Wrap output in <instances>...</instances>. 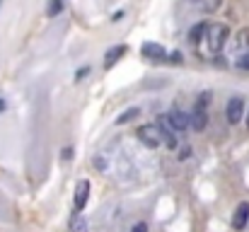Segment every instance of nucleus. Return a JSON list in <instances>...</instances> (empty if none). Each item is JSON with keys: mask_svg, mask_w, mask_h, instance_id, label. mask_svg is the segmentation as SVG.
Returning a JSON list of instances; mask_svg holds the SVG:
<instances>
[{"mask_svg": "<svg viewBox=\"0 0 249 232\" xmlns=\"http://www.w3.org/2000/svg\"><path fill=\"white\" fill-rule=\"evenodd\" d=\"M228 39H230V29H228L225 24H220V22L208 24V32H206V44H208V49H211L213 54H220V51L225 49Z\"/></svg>", "mask_w": 249, "mask_h": 232, "instance_id": "obj_1", "label": "nucleus"}, {"mask_svg": "<svg viewBox=\"0 0 249 232\" xmlns=\"http://www.w3.org/2000/svg\"><path fill=\"white\" fill-rule=\"evenodd\" d=\"M208 102H211V92L198 94L196 107H194V111L189 114V116H191V128H194V131H203V128L208 126Z\"/></svg>", "mask_w": 249, "mask_h": 232, "instance_id": "obj_2", "label": "nucleus"}, {"mask_svg": "<svg viewBox=\"0 0 249 232\" xmlns=\"http://www.w3.org/2000/svg\"><path fill=\"white\" fill-rule=\"evenodd\" d=\"M136 136H138V141H141L148 150H155V148H160V143H162V133H160V126H158V124H143V126H138Z\"/></svg>", "mask_w": 249, "mask_h": 232, "instance_id": "obj_3", "label": "nucleus"}, {"mask_svg": "<svg viewBox=\"0 0 249 232\" xmlns=\"http://www.w3.org/2000/svg\"><path fill=\"white\" fill-rule=\"evenodd\" d=\"M162 121H165L174 133H184L186 128H191V116H189L186 111H181V109H172L169 114H165Z\"/></svg>", "mask_w": 249, "mask_h": 232, "instance_id": "obj_4", "label": "nucleus"}, {"mask_svg": "<svg viewBox=\"0 0 249 232\" xmlns=\"http://www.w3.org/2000/svg\"><path fill=\"white\" fill-rule=\"evenodd\" d=\"M225 116L230 124H240L245 116V99L242 97H230L225 104Z\"/></svg>", "mask_w": 249, "mask_h": 232, "instance_id": "obj_5", "label": "nucleus"}, {"mask_svg": "<svg viewBox=\"0 0 249 232\" xmlns=\"http://www.w3.org/2000/svg\"><path fill=\"white\" fill-rule=\"evenodd\" d=\"M87 198H89V181H87V179H80L78 186H75V211H78V213L85 211Z\"/></svg>", "mask_w": 249, "mask_h": 232, "instance_id": "obj_6", "label": "nucleus"}, {"mask_svg": "<svg viewBox=\"0 0 249 232\" xmlns=\"http://www.w3.org/2000/svg\"><path fill=\"white\" fill-rule=\"evenodd\" d=\"M249 223V203L242 201L237 208H235V215H232V228L235 230H245Z\"/></svg>", "mask_w": 249, "mask_h": 232, "instance_id": "obj_7", "label": "nucleus"}, {"mask_svg": "<svg viewBox=\"0 0 249 232\" xmlns=\"http://www.w3.org/2000/svg\"><path fill=\"white\" fill-rule=\"evenodd\" d=\"M141 54H143V58H150V61H165L167 58L165 46H160V44H150V41L143 44Z\"/></svg>", "mask_w": 249, "mask_h": 232, "instance_id": "obj_8", "label": "nucleus"}, {"mask_svg": "<svg viewBox=\"0 0 249 232\" xmlns=\"http://www.w3.org/2000/svg\"><path fill=\"white\" fill-rule=\"evenodd\" d=\"M206 32H208V24H206V22H198V24H194V27L189 29V44L198 46L201 41H206Z\"/></svg>", "mask_w": 249, "mask_h": 232, "instance_id": "obj_9", "label": "nucleus"}, {"mask_svg": "<svg viewBox=\"0 0 249 232\" xmlns=\"http://www.w3.org/2000/svg\"><path fill=\"white\" fill-rule=\"evenodd\" d=\"M124 54H126V46H111V49L104 54V68H107V71H109V68H114Z\"/></svg>", "mask_w": 249, "mask_h": 232, "instance_id": "obj_10", "label": "nucleus"}, {"mask_svg": "<svg viewBox=\"0 0 249 232\" xmlns=\"http://www.w3.org/2000/svg\"><path fill=\"white\" fill-rule=\"evenodd\" d=\"M158 126H160V133H162V141L167 143V148H169V150H177V138H174V131L167 126L165 121H160Z\"/></svg>", "mask_w": 249, "mask_h": 232, "instance_id": "obj_11", "label": "nucleus"}, {"mask_svg": "<svg viewBox=\"0 0 249 232\" xmlns=\"http://www.w3.org/2000/svg\"><path fill=\"white\" fill-rule=\"evenodd\" d=\"M136 116H141V109L138 107H131V109H126L119 119H116V126H124V124H128V121H133Z\"/></svg>", "mask_w": 249, "mask_h": 232, "instance_id": "obj_12", "label": "nucleus"}, {"mask_svg": "<svg viewBox=\"0 0 249 232\" xmlns=\"http://www.w3.org/2000/svg\"><path fill=\"white\" fill-rule=\"evenodd\" d=\"M63 7H66L63 0H49V5H46V17H58V15L63 12Z\"/></svg>", "mask_w": 249, "mask_h": 232, "instance_id": "obj_13", "label": "nucleus"}, {"mask_svg": "<svg viewBox=\"0 0 249 232\" xmlns=\"http://www.w3.org/2000/svg\"><path fill=\"white\" fill-rule=\"evenodd\" d=\"M237 46L249 51V29H242V32L237 34Z\"/></svg>", "mask_w": 249, "mask_h": 232, "instance_id": "obj_14", "label": "nucleus"}, {"mask_svg": "<svg viewBox=\"0 0 249 232\" xmlns=\"http://www.w3.org/2000/svg\"><path fill=\"white\" fill-rule=\"evenodd\" d=\"M237 68H242V71H249V51H245V54L240 56V61H237Z\"/></svg>", "mask_w": 249, "mask_h": 232, "instance_id": "obj_15", "label": "nucleus"}, {"mask_svg": "<svg viewBox=\"0 0 249 232\" xmlns=\"http://www.w3.org/2000/svg\"><path fill=\"white\" fill-rule=\"evenodd\" d=\"M131 232H148V223H143V220H141V223H136V225L131 228Z\"/></svg>", "mask_w": 249, "mask_h": 232, "instance_id": "obj_16", "label": "nucleus"}, {"mask_svg": "<svg viewBox=\"0 0 249 232\" xmlns=\"http://www.w3.org/2000/svg\"><path fill=\"white\" fill-rule=\"evenodd\" d=\"M169 61H172V63H181V54H179V51L169 54Z\"/></svg>", "mask_w": 249, "mask_h": 232, "instance_id": "obj_17", "label": "nucleus"}, {"mask_svg": "<svg viewBox=\"0 0 249 232\" xmlns=\"http://www.w3.org/2000/svg\"><path fill=\"white\" fill-rule=\"evenodd\" d=\"M87 73H89V68H83V71H78V73H75V80H83Z\"/></svg>", "mask_w": 249, "mask_h": 232, "instance_id": "obj_18", "label": "nucleus"}, {"mask_svg": "<svg viewBox=\"0 0 249 232\" xmlns=\"http://www.w3.org/2000/svg\"><path fill=\"white\" fill-rule=\"evenodd\" d=\"M63 157L71 160V157H73V148H66V150H63Z\"/></svg>", "mask_w": 249, "mask_h": 232, "instance_id": "obj_19", "label": "nucleus"}, {"mask_svg": "<svg viewBox=\"0 0 249 232\" xmlns=\"http://www.w3.org/2000/svg\"><path fill=\"white\" fill-rule=\"evenodd\" d=\"M0 111H5V99L0 97Z\"/></svg>", "mask_w": 249, "mask_h": 232, "instance_id": "obj_20", "label": "nucleus"}, {"mask_svg": "<svg viewBox=\"0 0 249 232\" xmlns=\"http://www.w3.org/2000/svg\"><path fill=\"white\" fill-rule=\"evenodd\" d=\"M247 128H249V114H247Z\"/></svg>", "mask_w": 249, "mask_h": 232, "instance_id": "obj_21", "label": "nucleus"}, {"mask_svg": "<svg viewBox=\"0 0 249 232\" xmlns=\"http://www.w3.org/2000/svg\"><path fill=\"white\" fill-rule=\"evenodd\" d=\"M2 2H5V0H0V7H2Z\"/></svg>", "mask_w": 249, "mask_h": 232, "instance_id": "obj_22", "label": "nucleus"}]
</instances>
